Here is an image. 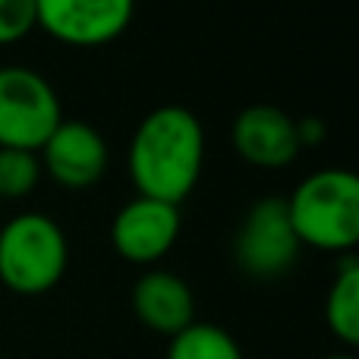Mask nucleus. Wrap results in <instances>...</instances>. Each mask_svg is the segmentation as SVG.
Listing matches in <instances>:
<instances>
[{
    "mask_svg": "<svg viewBox=\"0 0 359 359\" xmlns=\"http://www.w3.org/2000/svg\"><path fill=\"white\" fill-rule=\"evenodd\" d=\"M41 174L63 189H88L107 170V142L86 120H60L48 142L38 149Z\"/></svg>",
    "mask_w": 359,
    "mask_h": 359,
    "instance_id": "nucleus-8",
    "label": "nucleus"
},
{
    "mask_svg": "<svg viewBox=\"0 0 359 359\" xmlns=\"http://www.w3.org/2000/svg\"><path fill=\"white\" fill-rule=\"evenodd\" d=\"M168 359H243V350L230 331L211 322H192L170 337Z\"/></svg>",
    "mask_w": 359,
    "mask_h": 359,
    "instance_id": "nucleus-12",
    "label": "nucleus"
},
{
    "mask_svg": "<svg viewBox=\"0 0 359 359\" xmlns=\"http://www.w3.org/2000/svg\"><path fill=\"white\" fill-rule=\"evenodd\" d=\"M293 233L299 246H312L318 252H341L359 240V180L344 168L316 170L284 198Z\"/></svg>",
    "mask_w": 359,
    "mask_h": 359,
    "instance_id": "nucleus-2",
    "label": "nucleus"
},
{
    "mask_svg": "<svg viewBox=\"0 0 359 359\" xmlns=\"http://www.w3.org/2000/svg\"><path fill=\"white\" fill-rule=\"evenodd\" d=\"M69 265L67 233L41 211L16 215L0 227V284L19 297H41L63 280Z\"/></svg>",
    "mask_w": 359,
    "mask_h": 359,
    "instance_id": "nucleus-3",
    "label": "nucleus"
},
{
    "mask_svg": "<svg viewBox=\"0 0 359 359\" xmlns=\"http://www.w3.org/2000/svg\"><path fill=\"white\" fill-rule=\"evenodd\" d=\"M299 240L293 233L284 198H259L246 211L233 236V259L240 271L252 280H278L297 265Z\"/></svg>",
    "mask_w": 359,
    "mask_h": 359,
    "instance_id": "nucleus-5",
    "label": "nucleus"
},
{
    "mask_svg": "<svg viewBox=\"0 0 359 359\" xmlns=\"http://www.w3.org/2000/svg\"><path fill=\"white\" fill-rule=\"evenodd\" d=\"M60 120V98L38 69L0 67V149L38 151Z\"/></svg>",
    "mask_w": 359,
    "mask_h": 359,
    "instance_id": "nucleus-4",
    "label": "nucleus"
},
{
    "mask_svg": "<svg viewBox=\"0 0 359 359\" xmlns=\"http://www.w3.org/2000/svg\"><path fill=\"white\" fill-rule=\"evenodd\" d=\"M136 0H35V29L69 48H101L130 29Z\"/></svg>",
    "mask_w": 359,
    "mask_h": 359,
    "instance_id": "nucleus-6",
    "label": "nucleus"
},
{
    "mask_svg": "<svg viewBox=\"0 0 359 359\" xmlns=\"http://www.w3.org/2000/svg\"><path fill=\"white\" fill-rule=\"evenodd\" d=\"M325 325L347 347L359 344V262L344 255L325 297Z\"/></svg>",
    "mask_w": 359,
    "mask_h": 359,
    "instance_id": "nucleus-11",
    "label": "nucleus"
},
{
    "mask_svg": "<svg viewBox=\"0 0 359 359\" xmlns=\"http://www.w3.org/2000/svg\"><path fill=\"white\" fill-rule=\"evenodd\" d=\"M236 155L252 168L278 170L299 155L297 120L274 104H252L236 114L230 130Z\"/></svg>",
    "mask_w": 359,
    "mask_h": 359,
    "instance_id": "nucleus-9",
    "label": "nucleus"
},
{
    "mask_svg": "<svg viewBox=\"0 0 359 359\" xmlns=\"http://www.w3.org/2000/svg\"><path fill=\"white\" fill-rule=\"evenodd\" d=\"M180 224V205L136 196L114 217L111 243L130 265H155L174 249Z\"/></svg>",
    "mask_w": 359,
    "mask_h": 359,
    "instance_id": "nucleus-7",
    "label": "nucleus"
},
{
    "mask_svg": "<svg viewBox=\"0 0 359 359\" xmlns=\"http://www.w3.org/2000/svg\"><path fill=\"white\" fill-rule=\"evenodd\" d=\"M35 29V0H0V48L22 41Z\"/></svg>",
    "mask_w": 359,
    "mask_h": 359,
    "instance_id": "nucleus-14",
    "label": "nucleus"
},
{
    "mask_svg": "<svg viewBox=\"0 0 359 359\" xmlns=\"http://www.w3.org/2000/svg\"><path fill=\"white\" fill-rule=\"evenodd\" d=\"M133 312L149 331L174 337L196 322V297L174 271H145L133 284Z\"/></svg>",
    "mask_w": 359,
    "mask_h": 359,
    "instance_id": "nucleus-10",
    "label": "nucleus"
},
{
    "mask_svg": "<svg viewBox=\"0 0 359 359\" xmlns=\"http://www.w3.org/2000/svg\"><path fill=\"white\" fill-rule=\"evenodd\" d=\"M41 180L38 151L0 149V202L4 198H25Z\"/></svg>",
    "mask_w": 359,
    "mask_h": 359,
    "instance_id": "nucleus-13",
    "label": "nucleus"
},
{
    "mask_svg": "<svg viewBox=\"0 0 359 359\" xmlns=\"http://www.w3.org/2000/svg\"><path fill=\"white\" fill-rule=\"evenodd\" d=\"M297 136H299V149L306 145H318L325 136V126L318 117H306V120H297Z\"/></svg>",
    "mask_w": 359,
    "mask_h": 359,
    "instance_id": "nucleus-15",
    "label": "nucleus"
},
{
    "mask_svg": "<svg viewBox=\"0 0 359 359\" xmlns=\"http://www.w3.org/2000/svg\"><path fill=\"white\" fill-rule=\"evenodd\" d=\"M325 359H356L353 353H331V356H325Z\"/></svg>",
    "mask_w": 359,
    "mask_h": 359,
    "instance_id": "nucleus-16",
    "label": "nucleus"
},
{
    "mask_svg": "<svg viewBox=\"0 0 359 359\" xmlns=\"http://www.w3.org/2000/svg\"><path fill=\"white\" fill-rule=\"evenodd\" d=\"M205 130L183 104L155 107L139 120L130 142V180L139 196L180 205L202 177Z\"/></svg>",
    "mask_w": 359,
    "mask_h": 359,
    "instance_id": "nucleus-1",
    "label": "nucleus"
}]
</instances>
